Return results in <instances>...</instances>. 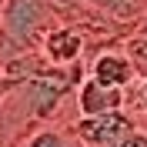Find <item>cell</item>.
<instances>
[{"instance_id": "6", "label": "cell", "mask_w": 147, "mask_h": 147, "mask_svg": "<svg viewBox=\"0 0 147 147\" xmlns=\"http://www.w3.org/2000/svg\"><path fill=\"white\" fill-rule=\"evenodd\" d=\"M127 110L134 117H147V80H137L127 90Z\"/></svg>"}, {"instance_id": "3", "label": "cell", "mask_w": 147, "mask_h": 147, "mask_svg": "<svg viewBox=\"0 0 147 147\" xmlns=\"http://www.w3.org/2000/svg\"><path fill=\"white\" fill-rule=\"evenodd\" d=\"M74 107H77V117H100L114 110H127V90H110L90 77H84L74 94Z\"/></svg>"}, {"instance_id": "10", "label": "cell", "mask_w": 147, "mask_h": 147, "mask_svg": "<svg viewBox=\"0 0 147 147\" xmlns=\"http://www.w3.org/2000/svg\"><path fill=\"white\" fill-rule=\"evenodd\" d=\"M137 30H144V34H147V17H144V20L137 24Z\"/></svg>"}, {"instance_id": "2", "label": "cell", "mask_w": 147, "mask_h": 147, "mask_svg": "<svg viewBox=\"0 0 147 147\" xmlns=\"http://www.w3.org/2000/svg\"><path fill=\"white\" fill-rule=\"evenodd\" d=\"M87 77L97 80L100 87H110V90H130L134 84H137V74L130 67L127 54L117 47H104L97 54L87 60Z\"/></svg>"}, {"instance_id": "4", "label": "cell", "mask_w": 147, "mask_h": 147, "mask_svg": "<svg viewBox=\"0 0 147 147\" xmlns=\"http://www.w3.org/2000/svg\"><path fill=\"white\" fill-rule=\"evenodd\" d=\"M24 147H80V144H77V137L70 134V127H64V124H50V127L34 130V134L24 140Z\"/></svg>"}, {"instance_id": "9", "label": "cell", "mask_w": 147, "mask_h": 147, "mask_svg": "<svg viewBox=\"0 0 147 147\" xmlns=\"http://www.w3.org/2000/svg\"><path fill=\"white\" fill-rule=\"evenodd\" d=\"M60 3H67V7H80V10L87 7V0H60Z\"/></svg>"}, {"instance_id": "5", "label": "cell", "mask_w": 147, "mask_h": 147, "mask_svg": "<svg viewBox=\"0 0 147 147\" xmlns=\"http://www.w3.org/2000/svg\"><path fill=\"white\" fill-rule=\"evenodd\" d=\"M120 50L127 54L130 67H134V74H137V80H147V34L144 30L127 34L124 40H120Z\"/></svg>"}, {"instance_id": "11", "label": "cell", "mask_w": 147, "mask_h": 147, "mask_svg": "<svg viewBox=\"0 0 147 147\" xmlns=\"http://www.w3.org/2000/svg\"><path fill=\"white\" fill-rule=\"evenodd\" d=\"M137 124H140V127H144V130H147V117H137Z\"/></svg>"}, {"instance_id": "1", "label": "cell", "mask_w": 147, "mask_h": 147, "mask_svg": "<svg viewBox=\"0 0 147 147\" xmlns=\"http://www.w3.org/2000/svg\"><path fill=\"white\" fill-rule=\"evenodd\" d=\"M137 127V117L130 110H114L100 117H77L70 124V134L80 147H114L120 137H127Z\"/></svg>"}, {"instance_id": "8", "label": "cell", "mask_w": 147, "mask_h": 147, "mask_svg": "<svg viewBox=\"0 0 147 147\" xmlns=\"http://www.w3.org/2000/svg\"><path fill=\"white\" fill-rule=\"evenodd\" d=\"M17 87V80L13 77H7V74H0V107H3V100H7V94Z\"/></svg>"}, {"instance_id": "7", "label": "cell", "mask_w": 147, "mask_h": 147, "mask_svg": "<svg viewBox=\"0 0 147 147\" xmlns=\"http://www.w3.org/2000/svg\"><path fill=\"white\" fill-rule=\"evenodd\" d=\"M114 147H147V130H144V127L137 124V127L130 130L127 137H120V140H117Z\"/></svg>"}]
</instances>
